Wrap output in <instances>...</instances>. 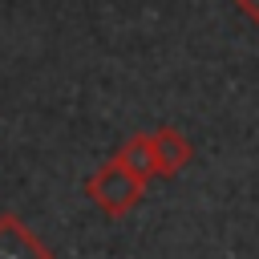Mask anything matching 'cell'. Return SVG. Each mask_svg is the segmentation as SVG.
Returning a JSON list of instances; mask_svg holds the SVG:
<instances>
[{
    "label": "cell",
    "mask_w": 259,
    "mask_h": 259,
    "mask_svg": "<svg viewBox=\"0 0 259 259\" xmlns=\"http://www.w3.org/2000/svg\"><path fill=\"white\" fill-rule=\"evenodd\" d=\"M146 194V178H138L134 170H125L117 158H109L105 166H97L85 178V198L105 214V219H121L130 214Z\"/></svg>",
    "instance_id": "1"
},
{
    "label": "cell",
    "mask_w": 259,
    "mask_h": 259,
    "mask_svg": "<svg viewBox=\"0 0 259 259\" xmlns=\"http://www.w3.org/2000/svg\"><path fill=\"white\" fill-rule=\"evenodd\" d=\"M0 259H57V255L16 210H0Z\"/></svg>",
    "instance_id": "2"
},
{
    "label": "cell",
    "mask_w": 259,
    "mask_h": 259,
    "mask_svg": "<svg viewBox=\"0 0 259 259\" xmlns=\"http://www.w3.org/2000/svg\"><path fill=\"white\" fill-rule=\"evenodd\" d=\"M150 146H154V178H174L178 170H186L194 162V142L178 125L150 130Z\"/></svg>",
    "instance_id": "3"
},
{
    "label": "cell",
    "mask_w": 259,
    "mask_h": 259,
    "mask_svg": "<svg viewBox=\"0 0 259 259\" xmlns=\"http://www.w3.org/2000/svg\"><path fill=\"white\" fill-rule=\"evenodd\" d=\"M125 170H134L138 178H154V146H150V134H130L121 146H117V154H113Z\"/></svg>",
    "instance_id": "4"
},
{
    "label": "cell",
    "mask_w": 259,
    "mask_h": 259,
    "mask_svg": "<svg viewBox=\"0 0 259 259\" xmlns=\"http://www.w3.org/2000/svg\"><path fill=\"white\" fill-rule=\"evenodd\" d=\"M235 8H239V12H243L255 28H259V0H235Z\"/></svg>",
    "instance_id": "5"
}]
</instances>
